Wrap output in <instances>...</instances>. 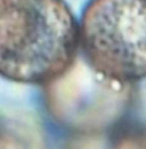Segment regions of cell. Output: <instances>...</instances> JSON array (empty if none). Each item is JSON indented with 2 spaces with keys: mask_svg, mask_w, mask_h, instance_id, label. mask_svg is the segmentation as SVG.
<instances>
[{
  "mask_svg": "<svg viewBox=\"0 0 146 149\" xmlns=\"http://www.w3.org/2000/svg\"><path fill=\"white\" fill-rule=\"evenodd\" d=\"M79 39L95 72L117 82L146 77V0H89Z\"/></svg>",
  "mask_w": 146,
  "mask_h": 149,
  "instance_id": "obj_2",
  "label": "cell"
},
{
  "mask_svg": "<svg viewBox=\"0 0 146 149\" xmlns=\"http://www.w3.org/2000/svg\"><path fill=\"white\" fill-rule=\"evenodd\" d=\"M79 47V24L63 0H0L3 77L53 82L70 69Z\"/></svg>",
  "mask_w": 146,
  "mask_h": 149,
  "instance_id": "obj_1",
  "label": "cell"
}]
</instances>
